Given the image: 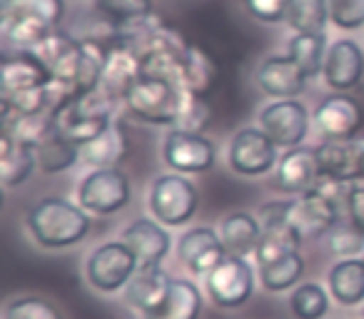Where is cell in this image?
I'll return each instance as SVG.
<instances>
[{
  "label": "cell",
  "mask_w": 364,
  "mask_h": 319,
  "mask_svg": "<svg viewBox=\"0 0 364 319\" xmlns=\"http://www.w3.org/2000/svg\"><path fill=\"white\" fill-rule=\"evenodd\" d=\"M329 21V0H289L284 23L294 33H324Z\"/></svg>",
  "instance_id": "33"
},
{
  "label": "cell",
  "mask_w": 364,
  "mask_h": 319,
  "mask_svg": "<svg viewBox=\"0 0 364 319\" xmlns=\"http://www.w3.org/2000/svg\"><path fill=\"white\" fill-rule=\"evenodd\" d=\"M322 178L339 183H362V147L359 140H324L314 147Z\"/></svg>",
  "instance_id": "16"
},
{
  "label": "cell",
  "mask_w": 364,
  "mask_h": 319,
  "mask_svg": "<svg viewBox=\"0 0 364 319\" xmlns=\"http://www.w3.org/2000/svg\"><path fill=\"white\" fill-rule=\"evenodd\" d=\"M359 147H362V183H364V137H359Z\"/></svg>",
  "instance_id": "42"
},
{
  "label": "cell",
  "mask_w": 364,
  "mask_h": 319,
  "mask_svg": "<svg viewBox=\"0 0 364 319\" xmlns=\"http://www.w3.org/2000/svg\"><path fill=\"white\" fill-rule=\"evenodd\" d=\"M170 282H172V277L160 267L137 269L135 277L127 282L122 297H125V302L130 304L135 312H140V317H142V314L152 312V309L165 299L167 289H170Z\"/></svg>",
  "instance_id": "22"
},
{
  "label": "cell",
  "mask_w": 364,
  "mask_h": 319,
  "mask_svg": "<svg viewBox=\"0 0 364 319\" xmlns=\"http://www.w3.org/2000/svg\"><path fill=\"white\" fill-rule=\"evenodd\" d=\"M208 122H210V107H208V102H205V97L185 90L175 127L177 130H188V132H203L205 127H208Z\"/></svg>",
  "instance_id": "38"
},
{
  "label": "cell",
  "mask_w": 364,
  "mask_h": 319,
  "mask_svg": "<svg viewBox=\"0 0 364 319\" xmlns=\"http://www.w3.org/2000/svg\"><path fill=\"white\" fill-rule=\"evenodd\" d=\"M329 292L342 307H357L364 302V259H339L329 269Z\"/></svg>",
  "instance_id": "26"
},
{
  "label": "cell",
  "mask_w": 364,
  "mask_h": 319,
  "mask_svg": "<svg viewBox=\"0 0 364 319\" xmlns=\"http://www.w3.org/2000/svg\"><path fill=\"white\" fill-rule=\"evenodd\" d=\"M3 319H63V312L50 299L26 294V297H16L6 304Z\"/></svg>",
  "instance_id": "36"
},
{
  "label": "cell",
  "mask_w": 364,
  "mask_h": 319,
  "mask_svg": "<svg viewBox=\"0 0 364 319\" xmlns=\"http://www.w3.org/2000/svg\"><path fill=\"white\" fill-rule=\"evenodd\" d=\"M162 160L180 175H203L215 168L218 150L203 132L172 130L162 142Z\"/></svg>",
  "instance_id": "10"
},
{
  "label": "cell",
  "mask_w": 364,
  "mask_h": 319,
  "mask_svg": "<svg viewBox=\"0 0 364 319\" xmlns=\"http://www.w3.org/2000/svg\"><path fill=\"white\" fill-rule=\"evenodd\" d=\"M347 215L354 225L364 232V183H354L347 195Z\"/></svg>",
  "instance_id": "41"
},
{
  "label": "cell",
  "mask_w": 364,
  "mask_h": 319,
  "mask_svg": "<svg viewBox=\"0 0 364 319\" xmlns=\"http://www.w3.org/2000/svg\"><path fill=\"white\" fill-rule=\"evenodd\" d=\"M36 168V150L18 142L8 132H0V180H3V185L8 190L21 188L23 183H28V178H31Z\"/></svg>",
  "instance_id": "23"
},
{
  "label": "cell",
  "mask_w": 364,
  "mask_h": 319,
  "mask_svg": "<svg viewBox=\"0 0 364 319\" xmlns=\"http://www.w3.org/2000/svg\"><path fill=\"white\" fill-rule=\"evenodd\" d=\"M36 157H38V168L43 173L48 175L65 173V170H70L80 160V145L63 137L60 132H53L50 137H46L36 147Z\"/></svg>",
  "instance_id": "28"
},
{
  "label": "cell",
  "mask_w": 364,
  "mask_h": 319,
  "mask_svg": "<svg viewBox=\"0 0 364 319\" xmlns=\"http://www.w3.org/2000/svg\"><path fill=\"white\" fill-rule=\"evenodd\" d=\"M307 80L309 77L289 55H269L257 70L259 90L277 100H292L302 95Z\"/></svg>",
  "instance_id": "19"
},
{
  "label": "cell",
  "mask_w": 364,
  "mask_h": 319,
  "mask_svg": "<svg viewBox=\"0 0 364 319\" xmlns=\"http://www.w3.org/2000/svg\"><path fill=\"white\" fill-rule=\"evenodd\" d=\"M50 85V72L41 60L31 53H18L3 60V75H0V95L36 90V87Z\"/></svg>",
  "instance_id": "20"
},
{
  "label": "cell",
  "mask_w": 364,
  "mask_h": 319,
  "mask_svg": "<svg viewBox=\"0 0 364 319\" xmlns=\"http://www.w3.org/2000/svg\"><path fill=\"white\" fill-rule=\"evenodd\" d=\"M304 274V259L299 252H289L279 259L259 264V284L267 292H284V289L297 287Z\"/></svg>",
  "instance_id": "30"
},
{
  "label": "cell",
  "mask_w": 364,
  "mask_h": 319,
  "mask_svg": "<svg viewBox=\"0 0 364 319\" xmlns=\"http://www.w3.org/2000/svg\"><path fill=\"white\" fill-rule=\"evenodd\" d=\"M185 87L160 75H142L125 97V107L132 117L147 125H175L180 115Z\"/></svg>",
  "instance_id": "4"
},
{
  "label": "cell",
  "mask_w": 364,
  "mask_h": 319,
  "mask_svg": "<svg viewBox=\"0 0 364 319\" xmlns=\"http://www.w3.org/2000/svg\"><path fill=\"white\" fill-rule=\"evenodd\" d=\"M198 188L185 175H157L150 188V212L167 227H182L198 212Z\"/></svg>",
  "instance_id": "5"
},
{
  "label": "cell",
  "mask_w": 364,
  "mask_h": 319,
  "mask_svg": "<svg viewBox=\"0 0 364 319\" xmlns=\"http://www.w3.org/2000/svg\"><path fill=\"white\" fill-rule=\"evenodd\" d=\"M362 317H364V312H362Z\"/></svg>",
  "instance_id": "43"
},
{
  "label": "cell",
  "mask_w": 364,
  "mask_h": 319,
  "mask_svg": "<svg viewBox=\"0 0 364 319\" xmlns=\"http://www.w3.org/2000/svg\"><path fill=\"white\" fill-rule=\"evenodd\" d=\"M228 163L240 178H262L277 168V145L262 127H245L230 140Z\"/></svg>",
  "instance_id": "8"
},
{
  "label": "cell",
  "mask_w": 364,
  "mask_h": 319,
  "mask_svg": "<svg viewBox=\"0 0 364 319\" xmlns=\"http://www.w3.org/2000/svg\"><path fill=\"white\" fill-rule=\"evenodd\" d=\"M130 198H132L130 180L117 168L92 170L77 185V205L82 210H87L90 215H100V217L120 212L122 207H127Z\"/></svg>",
  "instance_id": "7"
},
{
  "label": "cell",
  "mask_w": 364,
  "mask_h": 319,
  "mask_svg": "<svg viewBox=\"0 0 364 319\" xmlns=\"http://www.w3.org/2000/svg\"><path fill=\"white\" fill-rule=\"evenodd\" d=\"M287 55L302 67L307 77H317L324 70L327 58V36L324 33H297L289 40Z\"/></svg>",
  "instance_id": "29"
},
{
  "label": "cell",
  "mask_w": 364,
  "mask_h": 319,
  "mask_svg": "<svg viewBox=\"0 0 364 319\" xmlns=\"http://www.w3.org/2000/svg\"><path fill=\"white\" fill-rule=\"evenodd\" d=\"M65 6L63 0H6L0 3V21L8 18H28L48 28H58L63 21Z\"/></svg>",
  "instance_id": "31"
},
{
  "label": "cell",
  "mask_w": 364,
  "mask_h": 319,
  "mask_svg": "<svg viewBox=\"0 0 364 319\" xmlns=\"http://www.w3.org/2000/svg\"><path fill=\"white\" fill-rule=\"evenodd\" d=\"M349 188L352 185L319 175L314 188L292 200L289 225L294 227V232L302 239L329 234V229L342 220V205H347Z\"/></svg>",
  "instance_id": "2"
},
{
  "label": "cell",
  "mask_w": 364,
  "mask_h": 319,
  "mask_svg": "<svg viewBox=\"0 0 364 319\" xmlns=\"http://www.w3.org/2000/svg\"><path fill=\"white\" fill-rule=\"evenodd\" d=\"M125 155H127V135L117 122H112L95 140L80 145V163L90 165L92 170L117 168Z\"/></svg>",
  "instance_id": "24"
},
{
  "label": "cell",
  "mask_w": 364,
  "mask_h": 319,
  "mask_svg": "<svg viewBox=\"0 0 364 319\" xmlns=\"http://www.w3.org/2000/svg\"><path fill=\"white\" fill-rule=\"evenodd\" d=\"M145 75V65H142L140 55L132 50L127 43L117 40L107 48V60L102 67V80L100 87L117 102H125L127 92L132 90L140 77Z\"/></svg>",
  "instance_id": "15"
},
{
  "label": "cell",
  "mask_w": 364,
  "mask_h": 319,
  "mask_svg": "<svg viewBox=\"0 0 364 319\" xmlns=\"http://www.w3.org/2000/svg\"><path fill=\"white\" fill-rule=\"evenodd\" d=\"M259 127L277 147H299L309 130V112L299 100H274L259 110Z\"/></svg>",
  "instance_id": "11"
},
{
  "label": "cell",
  "mask_w": 364,
  "mask_h": 319,
  "mask_svg": "<svg viewBox=\"0 0 364 319\" xmlns=\"http://www.w3.org/2000/svg\"><path fill=\"white\" fill-rule=\"evenodd\" d=\"M120 239L132 249L140 269L160 267L162 259L170 254V247H172V237H170V232L162 227V222L147 220V217L132 220V222L122 229Z\"/></svg>",
  "instance_id": "13"
},
{
  "label": "cell",
  "mask_w": 364,
  "mask_h": 319,
  "mask_svg": "<svg viewBox=\"0 0 364 319\" xmlns=\"http://www.w3.org/2000/svg\"><path fill=\"white\" fill-rule=\"evenodd\" d=\"M95 11L115 31L147 23L152 18V0H95Z\"/></svg>",
  "instance_id": "32"
},
{
  "label": "cell",
  "mask_w": 364,
  "mask_h": 319,
  "mask_svg": "<svg viewBox=\"0 0 364 319\" xmlns=\"http://www.w3.org/2000/svg\"><path fill=\"white\" fill-rule=\"evenodd\" d=\"M208 297L223 309H237L250 302L255 292V272L250 262L237 254H228L205 277Z\"/></svg>",
  "instance_id": "9"
},
{
  "label": "cell",
  "mask_w": 364,
  "mask_h": 319,
  "mask_svg": "<svg viewBox=\"0 0 364 319\" xmlns=\"http://www.w3.org/2000/svg\"><path fill=\"white\" fill-rule=\"evenodd\" d=\"M319 180V165H317V152L314 147H289L282 157H279L277 168H274V185L282 193L289 195H302Z\"/></svg>",
  "instance_id": "17"
},
{
  "label": "cell",
  "mask_w": 364,
  "mask_h": 319,
  "mask_svg": "<svg viewBox=\"0 0 364 319\" xmlns=\"http://www.w3.org/2000/svg\"><path fill=\"white\" fill-rule=\"evenodd\" d=\"M220 237H223L228 254L247 257V254L257 252V244L262 239V227H259V220L255 215L232 212L220 225Z\"/></svg>",
  "instance_id": "25"
},
{
  "label": "cell",
  "mask_w": 364,
  "mask_h": 319,
  "mask_svg": "<svg viewBox=\"0 0 364 319\" xmlns=\"http://www.w3.org/2000/svg\"><path fill=\"white\" fill-rule=\"evenodd\" d=\"M314 125L324 140H354L362 127V110L357 100L344 92L329 95L314 110Z\"/></svg>",
  "instance_id": "14"
},
{
  "label": "cell",
  "mask_w": 364,
  "mask_h": 319,
  "mask_svg": "<svg viewBox=\"0 0 364 319\" xmlns=\"http://www.w3.org/2000/svg\"><path fill=\"white\" fill-rule=\"evenodd\" d=\"M177 257L195 277H208L228 257V249L213 227H193L177 242Z\"/></svg>",
  "instance_id": "12"
},
{
  "label": "cell",
  "mask_w": 364,
  "mask_h": 319,
  "mask_svg": "<svg viewBox=\"0 0 364 319\" xmlns=\"http://www.w3.org/2000/svg\"><path fill=\"white\" fill-rule=\"evenodd\" d=\"M304 239L294 232L292 225H282V227H272V229H262V239L257 244V252H255V259L257 264L272 262V259H279L289 252H299V244Z\"/></svg>",
  "instance_id": "34"
},
{
  "label": "cell",
  "mask_w": 364,
  "mask_h": 319,
  "mask_svg": "<svg viewBox=\"0 0 364 319\" xmlns=\"http://www.w3.org/2000/svg\"><path fill=\"white\" fill-rule=\"evenodd\" d=\"M137 257L122 239H112L92 249L85 262V279L95 292L115 294L127 287L137 272Z\"/></svg>",
  "instance_id": "6"
},
{
  "label": "cell",
  "mask_w": 364,
  "mask_h": 319,
  "mask_svg": "<svg viewBox=\"0 0 364 319\" xmlns=\"http://www.w3.org/2000/svg\"><path fill=\"white\" fill-rule=\"evenodd\" d=\"M324 82L332 90L347 92L364 77V53L354 40H337L329 45L324 58Z\"/></svg>",
  "instance_id": "18"
},
{
  "label": "cell",
  "mask_w": 364,
  "mask_h": 319,
  "mask_svg": "<svg viewBox=\"0 0 364 319\" xmlns=\"http://www.w3.org/2000/svg\"><path fill=\"white\" fill-rule=\"evenodd\" d=\"M115 105L117 100H112L102 87H97L87 95L73 97V100L63 102L60 107H55L50 112L53 127L75 145H85L115 122L112 120Z\"/></svg>",
  "instance_id": "3"
},
{
  "label": "cell",
  "mask_w": 364,
  "mask_h": 319,
  "mask_svg": "<svg viewBox=\"0 0 364 319\" xmlns=\"http://www.w3.org/2000/svg\"><path fill=\"white\" fill-rule=\"evenodd\" d=\"M327 247L334 257H357L364 252V232L352 222V220H339L327 234Z\"/></svg>",
  "instance_id": "37"
},
{
  "label": "cell",
  "mask_w": 364,
  "mask_h": 319,
  "mask_svg": "<svg viewBox=\"0 0 364 319\" xmlns=\"http://www.w3.org/2000/svg\"><path fill=\"white\" fill-rule=\"evenodd\" d=\"M329 21L342 31L364 26V0H329Z\"/></svg>",
  "instance_id": "39"
},
{
  "label": "cell",
  "mask_w": 364,
  "mask_h": 319,
  "mask_svg": "<svg viewBox=\"0 0 364 319\" xmlns=\"http://www.w3.org/2000/svg\"><path fill=\"white\" fill-rule=\"evenodd\" d=\"M289 309L297 319H322L329 312V297L319 284H299L289 297Z\"/></svg>",
  "instance_id": "35"
},
{
  "label": "cell",
  "mask_w": 364,
  "mask_h": 319,
  "mask_svg": "<svg viewBox=\"0 0 364 319\" xmlns=\"http://www.w3.org/2000/svg\"><path fill=\"white\" fill-rule=\"evenodd\" d=\"M203 314V294L190 279H172L165 299L142 319H200Z\"/></svg>",
  "instance_id": "21"
},
{
  "label": "cell",
  "mask_w": 364,
  "mask_h": 319,
  "mask_svg": "<svg viewBox=\"0 0 364 319\" xmlns=\"http://www.w3.org/2000/svg\"><path fill=\"white\" fill-rule=\"evenodd\" d=\"M289 0H245L250 16L262 23H279L287 16Z\"/></svg>",
  "instance_id": "40"
},
{
  "label": "cell",
  "mask_w": 364,
  "mask_h": 319,
  "mask_svg": "<svg viewBox=\"0 0 364 319\" xmlns=\"http://www.w3.org/2000/svg\"><path fill=\"white\" fill-rule=\"evenodd\" d=\"M28 232L46 249H68L90 232V212L63 198H46L28 210Z\"/></svg>",
  "instance_id": "1"
},
{
  "label": "cell",
  "mask_w": 364,
  "mask_h": 319,
  "mask_svg": "<svg viewBox=\"0 0 364 319\" xmlns=\"http://www.w3.org/2000/svg\"><path fill=\"white\" fill-rule=\"evenodd\" d=\"M215 80H218V65H215V60L203 48L190 45L180 63V70H177V85L205 97L215 87Z\"/></svg>",
  "instance_id": "27"
}]
</instances>
